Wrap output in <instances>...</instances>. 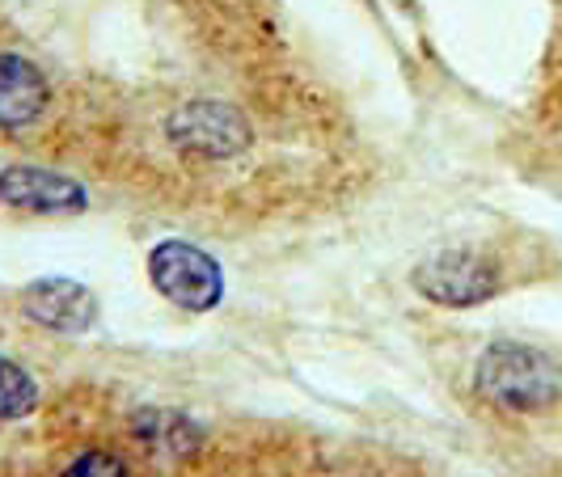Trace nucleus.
<instances>
[{
  "label": "nucleus",
  "instance_id": "1",
  "mask_svg": "<svg viewBox=\"0 0 562 477\" xmlns=\"http://www.w3.org/2000/svg\"><path fill=\"white\" fill-rule=\"evenodd\" d=\"M474 389L504 414H546L562 401V367L541 347L495 338L474 364Z\"/></svg>",
  "mask_w": 562,
  "mask_h": 477
},
{
  "label": "nucleus",
  "instance_id": "2",
  "mask_svg": "<svg viewBox=\"0 0 562 477\" xmlns=\"http://www.w3.org/2000/svg\"><path fill=\"white\" fill-rule=\"evenodd\" d=\"M153 292L182 313H212L225 300V271L207 250L191 241H157L148 250Z\"/></svg>",
  "mask_w": 562,
  "mask_h": 477
},
{
  "label": "nucleus",
  "instance_id": "3",
  "mask_svg": "<svg viewBox=\"0 0 562 477\" xmlns=\"http://www.w3.org/2000/svg\"><path fill=\"white\" fill-rule=\"evenodd\" d=\"M166 127L169 144L187 157H199V161H225V157L246 152V144H250V118L221 98L182 102L169 114Z\"/></svg>",
  "mask_w": 562,
  "mask_h": 477
},
{
  "label": "nucleus",
  "instance_id": "4",
  "mask_svg": "<svg viewBox=\"0 0 562 477\" xmlns=\"http://www.w3.org/2000/svg\"><path fill=\"white\" fill-rule=\"evenodd\" d=\"M411 283L423 300L445 305V309H474L504 292L499 266L474 250H445L427 258Z\"/></svg>",
  "mask_w": 562,
  "mask_h": 477
},
{
  "label": "nucleus",
  "instance_id": "5",
  "mask_svg": "<svg viewBox=\"0 0 562 477\" xmlns=\"http://www.w3.org/2000/svg\"><path fill=\"white\" fill-rule=\"evenodd\" d=\"M0 203L30 216H77L89 207V191L77 178L43 166H4L0 169Z\"/></svg>",
  "mask_w": 562,
  "mask_h": 477
},
{
  "label": "nucleus",
  "instance_id": "6",
  "mask_svg": "<svg viewBox=\"0 0 562 477\" xmlns=\"http://www.w3.org/2000/svg\"><path fill=\"white\" fill-rule=\"evenodd\" d=\"M26 313L56 334H89L98 326V296L77 280L43 275L26 287Z\"/></svg>",
  "mask_w": 562,
  "mask_h": 477
},
{
  "label": "nucleus",
  "instance_id": "7",
  "mask_svg": "<svg viewBox=\"0 0 562 477\" xmlns=\"http://www.w3.org/2000/svg\"><path fill=\"white\" fill-rule=\"evenodd\" d=\"M52 102V84L34 59L0 52V132H22L38 123Z\"/></svg>",
  "mask_w": 562,
  "mask_h": 477
},
{
  "label": "nucleus",
  "instance_id": "8",
  "mask_svg": "<svg viewBox=\"0 0 562 477\" xmlns=\"http://www.w3.org/2000/svg\"><path fill=\"white\" fill-rule=\"evenodd\" d=\"M136 435L148 448H166V452H191L199 444L195 422L187 414H173V410H140L136 414Z\"/></svg>",
  "mask_w": 562,
  "mask_h": 477
},
{
  "label": "nucleus",
  "instance_id": "9",
  "mask_svg": "<svg viewBox=\"0 0 562 477\" xmlns=\"http://www.w3.org/2000/svg\"><path fill=\"white\" fill-rule=\"evenodd\" d=\"M38 410V385L22 364L0 355V422L30 419Z\"/></svg>",
  "mask_w": 562,
  "mask_h": 477
},
{
  "label": "nucleus",
  "instance_id": "10",
  "mask_svg": "<svg viewBox=\"0 0 562 477\" xmlns=\"http://www.w3.org/2000/svg\"><path fill=\"white\" fill-rule=\"evenodd\" d=\"M59 477H132V469H127V461H123L119 452L85 448L59 469Z\"/></svg>",
  "mask_w": 562,
  "mask_h": 477
}]
</instances>
